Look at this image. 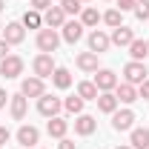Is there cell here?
<instances>
[{
	"mask_svg": "<svg viewBox=\"0 0 149 149\" xmlns=\"http://www.w3.org/2000/svg\"><path fill=\"white\" fill-rule=\"evenodd\" d=\"M57 46H60V35H57V29H40L37 32V49L40 52H46V55H52L57 52Z\"/></svg>",
	"mask_w": 149,
	"mask_h": 149,
	"instance_id": "cell-1",
	"label": "cell"
},
{
	"mask_svg": "<svg viewBox=\"0 0 149 149\" xmlns=\"http://www.w3.org/2000/svg\"><path fill=\"white\" fill-rule=\"evenodd\" d=\"M55 69H57V66H55V57H52V55H46V52H40V55L32 60V72H35L40 80L52 77V74H55Z\"/></svg>",
	"mask_w": 149,
	"mask_h": 149,
	"instance_id": "cell-2",
	"label": "cell"
},
{
	"mask_svg": "<svg viewBox=\"0 0 149 149\" xmlns=\"http://www.w3.org/2000/svg\"><path fill=\"white\" fill-rule=\"evenodd\" d=\"M146 66L141 63V60H129L126 66H123V77H126V83H132V86H141L143 80H146Z\"/></svg>",
	"mask_w": 149,
	"mask_h": 149,
	"instance_id": "cell-3",
	"label": "cell"
},
{
	"mask_svg": "<svg viewBox=\"0 0 149 149\" xmlns=\"http://www.w3.org/2000/svg\"><path fill=\"white\" fill-rule=\"evenodd\" d=\"M0 74H3L6 80L20 77V74H23V57H17V55H6L3 60H0Z\"/></svg>",
	"mask_w": 149,
	"mask_h": 149,
	"instance_id": "cell-4",
	"label": "cell"
},
{
	"mask_svg": "<svg viewBox=\"0 0 149 149\" xmlns=\"http://www.w3.org/2000/svg\"><path fill=\"white\" fill-rule=\"evenodd\" d=\"M60 109H63L60 97H52V95H40L37 97V112L43 118H55V115H60Z\"/></svg>",
	"mask_w": 149,
	"mask_h": 149,
	"instance_id": "cell-5",
	"label": "cell"
},
{
	"mask_svg": "<svg viewBox=\"0 0 149 149\" xmlns=\"http://www.w3.org/2000/svg\"><path fill=\"white\" fill-rule=\"evenodd\" d=\"M92 83L97 86V92H115V86H118V74L112 72V69H97Z\"/></svg>",
	"mask_w": 149,
	"mask_h": 149,
	"instance_id": "cell-6",
	"label": "cell"
},
{
	"mask_svg": "<svg viewBox=\"0 0 149 149\" xmlns=\"http://www.w3.org/2000/svg\"><path fill=\"white\" fill-rule=\"evenodd\" d=\"M135 123V112L132 109H115L112 112V129L115 132H129Z\"/></svg>",
	"mask_w": 149,
	"mask_h": 149,
	"instance_id": "cell-7",
	"label": "cell"
},
{
	"mask_svg": "<svg viewBox=\"0 0 149 149\" xmlns=\"http://www.w3.org/2000/svg\"><path fill=\"white\" fill-rule=\"evenodd\" d=\"M23 37H26V26H23V23L12 20V23H6V26H3V40H6L9 46L23 43Z\"/></svg>",
	"mask_w": 149,
	"mask_h": 149,
	"instance_id": "cell-8",
	"label": "cell"
},
{
	"mask_svg": "<svg viewBox=\"0 0 149 149\" xmlns=\"http://www.w3.org/2000/svg\"><path fill=\"white\" fill-rule=\"evenodd\" d=\"M20 95H26V97H40V95H46V86H43V80L32 74V77H23L20 80Z\"/></svg>",
	"mask_w": 149,
	"mask_h": 149,
	"instance_id": "cell-9",
	"label": "cell"
},
{
	"mask_svg": "<svg viewBox=\"0 0 149 149\" xmlns=\"http://www.w3.org/2000/svg\"><path fill=\"white\" fill-rule=\"evenodd\" d=\"M109 46H112L109 35H106V32H100V29H92V35H89V52H95V55H103Z\"/></svg>",
	"mask_w": 149,
	"mask_h": 149,
	"instance_id": "cell-10",
	"label": "cell"
},
{
	"mask_svg": "<svg viewBox=\"0 0 149 149\" xmlns=\"http://www.w3.org/2000/svg\"><path fill=\"white\" fill-rule=\"evenodd\" d=\"M29 109V97L26 95H12L9 97V112H12V120H23Z\"/></svg>",
	"mask_w": 149,
	"mask_h": 149,
	"instance_id": "cell-11",
	"label": "cell"
},
{
	"mask_svg": "<svg viewBox=\"0 0 149 149\" xmlns=\"http://www.w3.org/2000/svg\"><path fill=\"white\" fill-rule=\"evenodd\" d=\"M43 23H46L49 29H63V23H66V12H63L60 6H49L46 15H43Z\"/></svg>",
	"mask_w": 149,
	"mask_h": 149,
	"instance_id": "cell-12",
	"label": "cell"
},
{
	"mask_svg": "<svg viewBox=\"0 0 149 149\" xmlns=\"http://www.w3.org/2000/svg\"><path fill=\"white\" fill-rule=\"evenodd\" d=\"M46 132H49V138H66V132H69V120L66 118H60V115H55V118H49V123H46Z\"/></svg>",
	"mask_w": 149,
	"mask_h": 149,
	"instance_id": "cell-13",
	"label": "cell"
},
{
	"mask_svg": "<svg viewBox=\"0 0 149 149\" xmlns=\"http://www.w3.org/2000/svg\"><path fill=\"white\" fill-rule=\"evenodd\" d=\"M83 29H86V26H83L80 20H66V23H63V40H66V43H77V40L83 37Z\"/></svg>",
	"mask_w": 149,
	"mask_h": 149,
	"instance_id": "cell-14",
	"label": "cell"
},
{
	"mask_svg": "<svg viewBox=\"0 0 149 149\" xmlns=\"http://www.w3.org/2000/svg\"><path fill=\"white\" fill-rule=\"evenodd\" d=\"M115 97H118V103H135V100H138V89L123 80V83L115 86Z\"/></svg>",
	"mask_w": 149,
	"mask_h": 149,
	"instance_id": "cell-15",
	"label": "cell"
},
{
	"mask_svg": "<svg viewBox=\"0 0 149 149\" xmlns=\"http://www.w3.org/2000/svg\"><path fill=\"white\" fill-rule=\"evenodd\" d=\"M37 141H40L37 126H20L17 129V143L20 146H37Z\"/></svg>",
	"mask_w": 149,
	"mask_h": 149,
	"instance_id": "cell-16",
	"label": "cell"
},
{
	"mask_svg": "<svg viewBox=\"0 0 149 149\" xmlns=\"http://www.w3.org/2000/svg\"><path fill=\"white\" fill-rule=\"evenodd\" d=\"M95 129H97V120H95L92 115H77V118H74V132H77V135L86 138V135H92Z\"/></svg>",
	"mask_w": 149,
	"mask_h": 149,
	"instance_id": "cell-17",
	"label": "cell"
},
{
	"mask_svg": "<svg viewBox=\"0 0 149 149\" xmlns=\"http://www.w3.org/2000/svg\"><path fill=\"white\" fill-rule=\"evenodd\" d=\"M115 46H126L129 49V43L135 40V32L132 29H126V26H118V29H112V37H109Z\"/></svg>",
	"mask_w": 149,
	"mask_h": 149,
	"instance_id": "cell-18",
	"label": "cell"
},
{
	"mask_svg": "<svg viewBox=\"0 0 149 149\" xmlns=\"http://www.w3.org/2000/svg\"><path fill=\"white\" fill-rule=\"evenodd\" d=\"M77 69H80V72H97V55H95V52H80V55H77Z\"/></svg>",
	"mask_w": 149,
	"mask_h": 149,
	"instance_id": "cell-19",
	"label": "cell"
},
{
	"mask_svg": "<svg viewBox=\"0 0 149 149\" xmlns=\"http://www.w3.org/2000/svg\"><path fill=\"white\" fill-rule=\"evenodd\" d=\"M100 20H103V15H100L95 6H83V12H80V23H83L86 29H95Z\"/></svg>",
	"mask_w": 149,
	"mask_h": 149,
	"instance_id": "cell-20",
	"label": "cell"
},
{
	"mask_svg": "<svg viewBox=\"0 0 149 149\" xmlns=\"http://www.w3.org/2000/svg\"><path fill=\"white\" fill-rule=\"evenodd\" d=\"M97 109L103 112V115H112V112L118 109V97H115V92H100V95H97Z\"/></svg>",
	"mask_w": 149,
	"mask_h": 149,
	"instance_id": "cell-21",
	"label": "cell"
},
{
	"mask_svg": "<svg viewBox=\"0 0 149 149\" xmlns=\"http://www.w3.org/2000/svg\"><path fill=\"white\" fill-rule=\"evenodd\" d=\"M129 55H132V60H141V63H143V60L149 57V43L135 37V40L129 43Z\"/></svg>",
	"mask_w": 149,
	"mask_h": 149,
	"instance_id": "cell-22",
	"label": "cell"
},
{
	"mask_svg": "<svg viewBox=\"0 0 149 149\" xmlns=\"http://www.w3.org/2000/svg\"><path fill=\"white\" fill-rule=\"evenodd\" d=\"M129 146L132 149H149V129H132Z\"/></svg>",
	"mask_w": 149,
	"mask_h": 149,
	"instance_id": "cell-23",
	"label": "cell"
},
{
	"mask_svg": "<svg viewBox=\"0 0 149 149\" xmlns=\"http://www.w3.org/2000/svg\"><path fill=\"white\" fill-rule=\"evenodd\" d=\"M52 83H55L57 89H69V86H72V72L63 69V66H57L55 74H52Z\"/></svg>",
	"mask_w": 149,
	"mask_h": 149,
	"instance_id": "cell-24",
	"label": "cell"
},
{
	"mask_svg": "<svg viewBox=\"0 0 149 149\" xmlns=\"http://www.w3.org/2000/svg\"><path fill=\"white\" fill-rule=\"evenodd\" d=\"M77 95H80V97H83V100H97V86H95L92 80H80V83H77Z\"/></svg>",
	"mask_w": 149,
	"mask_h": 149,
	"instance_id": "cell-25",
	"label": "cell"
},
{
	"mask_svg": "<svg viewBox=\"0 0 149 149\" xmlns=\"http://www.w3.org/2000/svg\"><path fill=\"white\" fill-rule=\"evenodd\" d=\"M83 103H86V100H83L80 95H74V97H66V100H63V109L77 118V115H83Z\"/></svg>",
	"mask_w": 149,
	"mask_h": 149,
	"instance_id": "cell-26",
	"label": "cell"
},
{
	"mask_svg": "<svg viewBox=\"0 0 149 149\" xmlns=\"http://www.w3.org/2000/svg\"><path fill=\"white\" fill-rule=\"evenodd\" d=\"M103 23H106V26H112V29L123 26V12H120V9H109V12L103 15Z\"/></svg>",
	"mask_w": 149,
	"mask_h": 149,
	"instance_id": "cell-27",
	"label": "cell"
},
{
	"mask_svg": "<svg viewBox=\"0 0 149 149\" xmlns=\"http://www.w3.org/2000/svg\"><path fill=\"white\" fill-rule=\"evenodd\" d=\"M40 23H43V17H40V12H35V9L23 15V26L26 29H40Z\"/></svg>",
	"mask_w": 149,
	"mask_h": 149,
	"instance_id": "cell-28",
	"label": "cell"
},
{
	"mask_svg": "<svg viewBox=\"0 0 149 149\" xmlns=\"http://www.w3.org/2000/svg\"><path fill=\"white\" fill-rule=\"evenodd\" d=\"M60 9H63L66 15H80V12H83L80 0H60Z\"/></svg>",
	"mask_w": 149,
	"mask_h": 149,
	"instance_id": "cell-29",
	"label": "cell"
},
{
	"mask_svg": "<svg viewBox=\"0 0 149 149\" xmlns=\"http://www.w3.org/2000/svg\"><path fill=\"white\" fill-rule=\"evenodd\" d=\"M132 12H135V17H138V20H149V0H138Z\"/></svg>",
	"mask_w": 149,
	"mask_h": 149,
	"instance_id": "cell-30",
	"label": "cell"
},
{
	"mask_svg": "<svg viewBox=\"0 0 149 149\" xmlns=\"http://www.w3.org/2000/svg\"><path fill=\"white\" fill-rule=\"evenodd\" d=\"M29 3H32V9H35V12H46V9L52 6V0H29Z\"/></svg>",
	"mask_w": 149,
	"mask_h": 149,
	"instance_id": "cell-31",
	"label": "cell"
},
{
	"mask_svg": "<svg viewBox=\"0 0 149 149\" xmlns=\"http://www.w3.org/2000/svg\"><path fill=\"white\" fill-rule=\"evenodd\" d=\"M115 3H118V9H120V12H132L138 0H115Z\"/></svg>",
	"mask_w": 149,
	"mask_h": 149,
	"instance_id": "cell-32",
	"label": "cell"
},
{
	"mask_svg": "<svg viewBox=\"0 0 149 149\" xmlns=\"http://www.w3.org/2000/svg\"><path fill=\"white\" fill-rule=\"evenodd\" d=\"M138 97H143V100H149V77L138 86Z\"/></svg>",
	"mask_w": 149,
	"mask_h": 149,
	"instance_id": "cell-33",
	"label": "cell"
},
{
	"mask_svg": "<svg viewBox=\"0 0 149 149\" xmlns=\"http://www.w3.org/2000/svg\"><path fill=\"white\" fill-rule=\"evenodd\" d=\"M9 138H12V132L6 129V126H0V146H6V143H9Z\"/></svg>",
	"mask_w": 149,
	"mask_h": 149,
	"instance_id": "cell-34",
	"label": "cell"
},
{
	"mask_svg": "<svg viewBox=\"0 0 149 149\" xmlns=\"http://www.w3.org/2000/svg\"><path fill=\"white\" fill-rule=\"evenodd\" d=\"M74 146H77L74 141H69V138H60V146H57V149H74Z\"/></svg>",
	"mask_w": 149,
	"mask_h": 149,
	"instance_id": "cell-35",
	"label": "cell"
},
{
	"mask_svg": "<svg viewBox=\"0 0 149 149\" xmlns=\"http://www.w3.org/2000/svg\"><path fill=\"white\" fill-rule=\"evenodd\" d=\"M9 55V43H6V40H3V37H0V60H3V57Z\"/></svg>",
	"mask_w": 149,
	"mask_h": 149,
	"instance_id": "cell-36",
	"label": "cell"
},
{
	"mask_svg": "<svg viewBox=\"0 0 149 149\" xmlns=\"http://www.w3.org/2000/svg\"><path fill=\"white\" fill-rule=\"evenodd\" d=\"M9 97H12V95H6V89H0V109L6 106V100H9Z\"/></svg>",
	"mask_w": 149,
	"mask_h": 149,
	"instance_id": "cell-37",
	"label": "cell"
},
{
	"mask_svg": "<svg viewBox=\"0 0 149 149\" xmlns=\"http://www.w3.org/2000/svg\"><path fill=\"white\" fill-rule=\"evenodd\" d=\"M3 9H6V3H3V0H0V12H3Z\"/></svg>",
	"mask_w": 149,
	"mask_h": 149,
	"instance_id": "cell-38",
	"label": "cell"
},
{
	"mask_svg": "<svg viewBox=\"0 0 149 149\" xmlns=\"http://www.w3.org/2000/svg\"><path fill=\"white\" fill-rule=\"evenodd\" d=\"M115 149H132V146H115Z\"/></svg>",
	"mask_w": 149,
	"mask_h": 149,
	"instance_id": "cell-39",
	"label": "cell"
},
{
	"mask_svg": "<svg viewBox=\"0 0 149 149\" xmlns=\"http://www.w3.org/2000/svg\"><path fill=\"white\" fill-rule=\"evenodd\" d=\"M80 3H89V0H80Z\"/></svg>",
	"mask_w": 149,
	"mask_h": 149,
	"instance_id": "cell-40",
	"label": "cell"
},
{
	"mask_svg": "<svg viewBox=\"0 0 149 149\" xmlns=\"http://www.w3.org/2000/svg\"><path fill=\"white\" fill-rule=\"evenodd\" d=\"M0 32H3V26H0Z\"/></svg>",
	"mask_w": 149,
	"mask_h": 149,
	"instance_id": "cell-41",
	"label": "cell"
},
{
	"mask_svg": "<svg viewBox=\"0 0 149 149\" xmlns=\"http://www.w3.org/2000/svg\"><path fill=\"white\" fill-rule=\"evenodd\" d=\"M0 149H3V146H0Z\"/></svg>",
	"mask_w": 149,
	"mask_h": 149,
	"instance_id": "cell-42",
	"label": "cell"
},
{
	"mask_svg": "<svg viewBox=\"0 0 149 149\" xmlns=\"http://www.w3.org/2000/svg\"><path fill=\"white\" fill-rule=\"evenodd\" d=\"M146 43H149V40H146Z\"/></svg>",
	"mask_w": 149,
	"mask_h": 149,
	"instance_id": "cell-43",
	"label": "cell"
}]
</instances>
